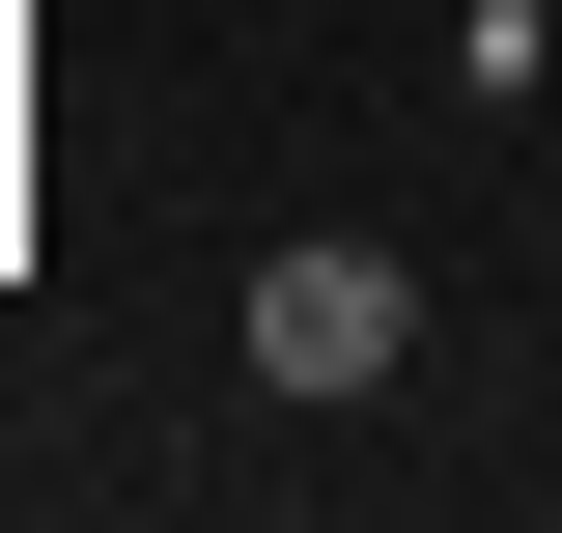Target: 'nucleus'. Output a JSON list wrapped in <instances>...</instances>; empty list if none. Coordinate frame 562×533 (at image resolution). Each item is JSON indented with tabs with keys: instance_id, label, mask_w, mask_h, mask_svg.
Instances as JSON below:
<instances>
[{
	"instance_id": "nucleus-1",
	"label": "nucleus",
	"mask_w": 562,
	"mask_h": 533,
	"mask_svg": "<svg viewBox=\"0 0 562 533\" xmlns=\"http://www.w3.org/2000/svg\"><path fill=\"white\" fill-rule=\"evenodd\" d=\"M394 365H422V253H366V225L254 253V394H394Z\"/></svg>"
}]
</instances>
